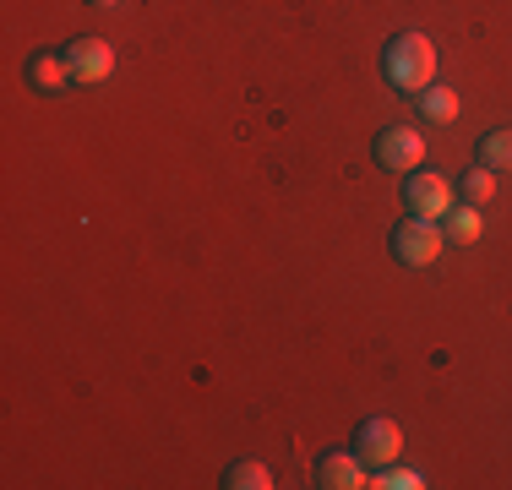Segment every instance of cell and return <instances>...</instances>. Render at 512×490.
I'll use <instances>...</instances> for the list:
<instances>
[{
	"mask_svg": "<svg viewBox=\"0 0 512 490\" xmlns=\"http://www.w3.org/2000/svg\"><path fill=\"white\" fill-rule=\"evenodd\" d=\"M316 485H322V490H360V485H371V480H365L360 458H344V452H327V458L316 463Z\"/></svg>",
	"mask_w": 512,
	"mask_h": 490,
	"instance_id": "cell-7",
	"label": "cell"
},
{
	"mask_svg": "<svg viewBox=\"0 0 512 490\" xmlns=\"http://www.w3.org/2000/svg\"><path fill=\"white\" fill-rule=\"evenodd\" d=\"M28 82H33L39 93H66L77 77H71L66 55H33V60H28Z\"/></svg>",
	"mask_w": 512,
	"mask_h": 490,
	"instance_id": "cell-8",
	"label": "cell"
},
{
	"mask_svg": "<svg viewBox=\"0 0 512 490\" xmlns=\"http://www.w3.org/2000/svg\"><path fill=\"white\" fill-rule=\"evenodd\" d=\"M376 490H420L425 485V474H414V469H393V463H387V469H376V480H371Z\"/></svg>",
	"mask_w": 512,
	"mask_h": 490,
	"instance_id": "cell-14",
	"label": "cell"
},
{
	"mask_svg": "<svg viewBox=\"0 0 512 490\" xmlns=\"http://www.w3.org/2000/svg\"><path fill=\"white\" fill-rule=\"evenodd\" d=\"M66 66H71V77L88 88V82H104L109 71H115V49H109L104 39H77L66 49Z\"/></svg>",
	"mask_w": 512,
	"mask_h": 490,
	"instance_id": "cell-5",
	"label": "cell"
},
{
	"mask_svg": "<svg viewBox=\"0 0 512 490\" xmlns=\"http://www.w3.org/2000/svg\"><path fill=\"white\" fill-rule=\"evenodd\" d=\"M414 98H420V115H425V120H436V126L458 120V93H453V88H436V82H431V88L414 93Z\"/></svg>",
	"mask_w": 512,
	"mask_h": 490,
	"instance_id": "cell-11",
	"label": "cell"
},
{
	"mask_svg": "<svg viewBox=\"0 0 512 490\" xmlns=\"http://www.w3.org/2000/svg\"><path fill=\"white\" fill-rule=\"evenodd\" d=\"M480 207H474V202H463V207H447V218H442V235L447 240H458V245H474V240H480Z\"/></svg>",
	"mask_w": 512,
	"mask_h": 490,
	"instance_id": "cell-9",
	"label": "cell"
},
{
	"mask_svg": "<svg viewBox=\"0 0 512 490\" xmlns=\"http://www.w3.org/2000/svg\"><path fill=\"white\" fill-rule=\"evenodd\" d=\"M442 240L447 235H442V224H436V218L414 213V218H404V224L393 229V256L404 267H431L436 256H442Z\"/></svg>",
	"mask_w": 512,
	"mask_h": 490,
	"instance_id": "cell-2",
	"label": "cell"
},
{
	"mask_svg": "<svg viewBox=\"0 0 512 490\" xmlns=\"http://www.w3.org/2000/svg\"><path fill=\"white\" fill-rule=\"evenodd\" d=\"M382 71L398 93H425L436 82V44L425 33H398L382 55Z\"/></svg>",
	"mask_w": 512,
	"mask_h": 490,
	"instance_id": "cell-1",
	"label": "cell"
},
{
	"mask_svg": "<svg viewBox=\"0 0 512 490\" xmlns=\"http://www.w3.org/2000/svg\"><path fill=\"white\" fill-rule=\"evenodd\" d=\"M93 6H115V0H93Z\"/></svg>",
	"mask_w": 512,
	"mask_h": 490,
	"instance_id": "cell-15",
	"label": "cell"
},
{
	"mask_svg": "<svg viewBox=\"0 0 512 490\" xmlns=\"http://www.w3.org/2000/svg\"><path fill=\"white\" fill-rule=\"evenodd\" d=\"M420 158H425L420 131H409V126H387V131H376V164H382V169L414 175V169H420Z\"/></svg>",
	"mask_w": 512,
	"mask_h": 490,
	"instance_id": "cell-3",
	"label": "cell"
},
{
	"mask_svg": "<svg viewBox=\"0 0 512 490\" xmlns=\"http://www.w3.org/2000/svg\"><path fill=\"white\" fill-rule=\"evenodd\" d=\"M398 452H404V436H398L393 420H365L355 431V458L365 463V469H387Z\"/></svg>",
	"mask_w": 512,
	"mask_h": 490,
	"instance_id": "cell-4",
	"label": "cell"
},
{
	"mask_svg": "<svg viewBox=\"0 0 512 490\" xmlns=\"http://www.w3.org/2000/svg\"><path fill=\"white\" fill-rule=\"evenodd\" d=\"M496 196V169H469V175H463V202H474V207H485Z\"/></svg>",
	"mask_w": 512,
	"mask_h": 490,
	"instance_id": "cell-13",
	"label": "cell"
},
{
	"mask_svg": "<svg viewBox=\"0 0 512 490\" xmlns=\"http://www.w3.org/2000/svg\"><path fill=\"white\" fill-rule=\"evenodd\" d=\"M404 202H409V213H420V218H447L453 191H447L442 175H409L404 180Z\"/></svg>",
	"mask_w": 512,
	"mask_h": 490,
	"instance_id": "cell-6",
	"label": "cell"
},
{
	"mask_svg": "<svg viewBox=\"0 0 512 490\" xmlns=\"http://www.w3.org/2000/svg\"><path fill=\"white\" fill-rule=\"evenodd\" d=\"M480 164L485 169H496V175H512V126H502V131H485L480 137Z\"/></svg>",
	"mask_w": 512,
	"mask_h": 490,
	"instance_id": "cell-10",
	"label": "cell"
},
{
	"mask_svg": "<svg viewBox=\"0 0 512 490\" xmlns=\"http://www.w3.org/2000/svg\"><path fill=\"white\" fill-rule=\"evenodd\" d=\"M224 485H229V490H273V474H267V463H256V458H240L235 469L224 474Z\"/></svg>",
	"mask_w": 512,
	"mask_h": 490,
	"instance_id": "cell-12",
	"label": "cell"
}]
</instances>
